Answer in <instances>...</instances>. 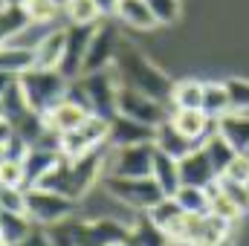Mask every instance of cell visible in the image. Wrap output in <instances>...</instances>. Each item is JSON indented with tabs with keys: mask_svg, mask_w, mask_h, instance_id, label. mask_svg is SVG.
I'll return each instance as SVG.
<instances>
[{
	"mask_svg": "<svg viewBox=\"0 0 249 246\" xmlns=\"http://www.w3.org/2000/svg\"><path fill=\"white\" fill-rule=\"evenodd\" d=\"M110 70H113L119 87L139 90V93H145L151 99H160V102H171L174 81L160 67H154L133 44L119 41V50H116V58H113V67Z\"/></svg>",
	"mask_w": 249,
	"mask_h": 246,
	"instance_id": "6da1fadb",
	"label": "cell"
},
{
	"mask_svg": "<svg viewBox=\"0 0 249 246\" xmlns=\"http://www.w3.org/2000/svg\"><path fill=\"white\" fill-rule=\"evenodd\" d=\"M102 154L99 151H90V154H84V157H64L47 171V177L41 180L38 185H44V188H53V191H58L64 197H70V200H81L93 185L99 183V177H102Z\"/></svg>",
	"mask_w": 249,
	"mask_h": 246,
	"instance_id": "7a4b0ae2",
	"label": "cell"
},
{
	"mask_svg": "<svg viewBox=\"0 0 249 246\" xmlns=\"http://www.w3.org/2000/svg\"><path fill=\"white\" fill-rule=\"evenodd\" d=\"M67 96L75 99L78 105H84L93 116H102L107 122L119 113V105H116L119 102V81H116L113 70L87 72V75L72 78Z\"/></svg>",
	"mask_w": 249,
	"mask_h": 246,
	"instance_id": "3957f363",
	"label": "cell"
},
{
	"mask_svg": "<svg viewBox=\"0 0 249 246\" xmlns=\"http://www.w3.org/2000/svg\"><path fill=\"white\" fill-rule=\"evenodd\" d=\"M171 244L180 246H232V223L214 214H183L168 229Z\"/></svg>",
	"mask_w": 249,
	"mask_h": 246,
	"instance_id": "277c9868",
	"label": "cell"
},
{
	"mask_svg": "<svg viewBox=\"0 0 249 246\" xmlns=\"http://www.w3.org/2000/svg\"><path fill=\"white\" fill-rule=\"evenodd\" d=\"M20 87H23V96H26L29 107L47 116L61 99H67L70 78L64 75L61 70L32 67V70H26V72L20 75Z\"/></svg>",
	"mask_w": 249,
	"mask_h": 246,
	"instance_id": "5b68a950",
	"label": "cell"
},
{
	"mask_svg": "<svg viewBox=\"0 0 249 246\" xmlns=\"http://www.w3.org/2000/svg\"><path fill=\"white\" fill-rule=\"evenodd\" d=\"M102 185L116 203H122L133 211H142V214L151 211L160 200H165L162 188L157 185L154 177H113V174H105Z\"/></svg>",
	"mask_w": 249,
	"mask_h": 246,
	"instance_id": "8992f818",
	"label": "cell"
},
{
	"mask_svg": "<svg viewBox=\"0 0 249 246\" xmlns=\"http://www.w3.org/2000/svg\"><path fill=\"white\" fill-rule=\"evenodd\" d=\"M75 209V200L64 197L53 188L29 185L26 188V214L35 226H53L58 220H67Z\"/></svg>",
	"mask_w": 249,
	"mask_h": 246,
	"instance_id": "52a82bcc",
	"label": "cell"
},
{
	"mask_svg": "<svg viewBox=\"0 0 249 246\" xmlns=\"http://www.w3.org/2000/svg\"><path fill=\"white\" fill-rule=\"evenodd\" d=\"M107 127H110L107 119L90 113L75 130L61 133V154L75 159V157H84V154H90V151H99V145L107 142Z\"/></svg>",
	"mask_w": 249,
	"mask_h": 246,
	"instance_id": "ba28073f",
	"label": "cell"
},
{
	"mask_svg": "<svg viewBox=\"0 0 249 246\" xmlns=\"http://www.w3.org/2000/svg\"><path fill=\"white\" fill-rule=\"evenodd\" d=\"M119 32L113 23L102 20L90 38V47H87V55H84V64H81V75L87 72H102V70H110L113 67V58H116V50H119Z\"/></svg>",
	"mask_w": 249,
	"mask_h": 246,
	"instance_id": "9c48e42d",
	"label": "cell"
},
{
	"mask_svg": "<svg viewBox=\"0 0 249 246\" xmlns=\"http://www.w3.org/2000/svg\"><path fill=\"white\" fill-rule=\"evenodd\" d=\"M119 113L122 116H130L136 122H145L151 127H160L162 122H168L171 110L165 107V102L160 99H151L139 90H130V87H119Z\"/></svg>",
	"mask_w": 249,
	"mask_h": 246,
	"instance_id": "30bf717a",
	"label": "cell"
},
{
	"mask_svg": "<svg viewBox=\"0 0 249 246\" xmlns=\"http://www.w3.org/2000/svg\"><path fill=\"white\" fill-rule=\"evenodd\" d=\"M154 154H157L154 142L113 148V159H110V171L107 174H113V177H151Z\"/></svg>",
	"mask_w": 249,
	"mask_h": 246,
	"instance_id": "8fae6325",
	"label": "cell"
},
{
	"mask_svg": "<svg viewBox=\"0 0 249 246\" xmlns=\"http://www.w3.org/2000/svg\"><path fill=\"white\" fill-rule=\"evenodd\" d=\"M99 23H102V20H99ZM99 23H67V26H64L67 41H64V58H61V64H58V70H61L70 81L81 75V64H84L90 38H93V32H96Z\"/></svg>",
	"mask_w": 249,
	"mask_h": 246,
	"instance_id": "7c38bea8",
	"label": "cell"
},
{
	"mask_svg": "<svg viewBox=\"0 0 249 246\" xmlns=\"http://www.w3.org/2000/svg\"><path fill=\"white\" fill-rule=\"evenodd\" d=\"M217 180H220V174H217V168L212 165V159H209V154L203 151V145L194 148L191 154H186V157L180 159V183L183 185L212 188Z\"/></svg>",
	"mask_w": 249,
	"mask_h": 246,
	"instance_id": "4fadbf2b",
	"label": "cell"
},
{
	"mask_svg": "<svg viewBox=\"0 0 249 246\" xmlns=\"http://www.w3.org/2000/svg\"><path fill=\"white\" fill-rule=\"evenodd\" d=\"M157 139V127L145 122H136L130 116H122L116 113L110 119V127H107V142L113 148H127V145H142V142H154Z\"/></svg>",
	"mask_w": 249,
	"mask_h": 246,
	"instance_id": "5bb4252c",
	"label": "cell"
},
{
	"mask_svg": "<svg viewBox=\"0 0 249 246\" xmlns=\"http://www.w3.org/2000/svg\"><path fill=\"white\" fill-rule=\"evenodd\" d=\"M168 122L174 124L177 130H183L186 136H191L194 142H200V145H203V139L214 127V119H209L203 107H174L171 116H168Z\"/></svg>",
	"mask_w": 249,
	"mask_h": 246,
	"instance_id": "9a60e30c",
	"label": "cell"
},
{
	"mask_svg": "<svg viewBox=\"0 0 249 246\" xmlns=\"http://www.w3.org/2000/svg\"><path fill=\"white\" fill-rule=\"evenodd\" d=\"M90 116V110L84 107V105H78L75 99H61L44 119H47V124L53 127V130H58V133H67V130H75L78 124L84 122Z\"/></svg>",
	"mask_w": 249,
	"mask_h": 246,
	"instance_id": "2e32d148",
	"label": "cell"
},
{
	"mask_svg": "<svg viewBox=\"0 0 249 246\" xmlns=\"http://www.w3.org/2000/svg\"><path fill=\"white\" fill-rule=\"evenodd\" d=\"M61 159V151H47V148H38V145H29V151L23 154V177H26V188L29 185H38L47 171Z\"/></svg>",
	"mask_w": 249,
	"mask_h": 246,
	"instance_id": "e0dca14e",
	"label": "cell"
},
{
	"mask_svg": "<svg viewBox=\"0 0 249 246\" xmlns=\"http://www.w3.org/2000/svg\"><path fill=\"white\" fill-rule=\"evenodd\" d=\"M151 177L157 180V185L162 188V194H165V197H174V194L180 191V185H183V183H180V159H174L171 154H165V151H160V148H157Z\"/></svg>",
	"mask_w": 249,
	"mask_h": 246,
	"instance_id": "ac0fdd59",
	"label": "cell"
},
{
	"mask_svg": "<svg viewBox=\"0 0 249 246\" xmlns=\"http://www.w3.org/2000/svg\"><path fill=\"white\" fill-rule=\"evenodd\" d=\"M217 130L223 133V139L238 151V154H249V113H235L229 110L226 116L217 119Z\"/></svg>",
	"mask_w": 249,
	"mask_h": 246,
	"instance_id": "d6986e66",
	"label": "cell"
},
{
	"mask_svg": "<svg viewBox=\"0 0 249 246\" xmlns=\"http://www.w3.org/2000/svg\"><path fill=\"white\" fill-rule=\"evenodd\" d=\"M154 145H157L160 151L171 154L174 159H183V157L191 154L194 148H200V142H194V139L186 136L183 130H177L171 122H162L160 127H157V139H154Z\"/></svg>",
	"mask_w": 249,
	"mask_h": 246,
	"instance_id": "ffe728a7",
	"label": "cell"
},
{
	"mask_svg": "<svg viewBox=\"0 0 249 246\" xmlns=\"http://www.w3.org/2000/svg\"><path fill=\"white\" fill-rule=\"evenodd\" d=\"M64 41L67 32L64 29H53L44 38H38V44L32 47L35 53V67H47V70H58V64L64 58Z\"/></svg>",
	"mask_w": 249,
	"mask_h": 246,
	"instance_id": "44dd1931",
	"label": "cell"
},
{
	"mask_svg": "<svg viewBox=\"0 0 249 246\" xmlns=\"http://www.w3.org/2000/svg\"><path fill=\"white\" fill-rule=\"evenodd\" d=\"M35 67V53L32 47H20L15 41L9 44H0V72H9V75H23L26 70Z\"/></svg>",
	"mask_w": 249,
	"mask_h": 246,
	"instance_id": "7402d4cb",
	"label": "cell"
},
{
	"mask_svg": "<svg viewBox=\"0 0 249 246\" xmlns=\"http://www.w3.org/2000/svg\"><path fill=\"white\" fill-rule=\"evenodd\" d=\"M32 229L35 223L29 220L26 211H0V241H6L9 246L23 241Z\"/></svg>",
	"mask_w": 249,
	"mask_h": 246,
	"instance_id": "603a6c76",
	"label": "cell"
},
{
	"mask_svg": "<svg viewBox=\"0 0 249 246\" xmlns=\"http://www.w3.org/2000/svg\"><path fill=\"white\" fill-rule=\"evenodd\" d=\"M116 18L122 23H127V26H133V29H151V26H157V18L151 15L148 0H119Z\"/></svg>",
	"mask_w": 249,
	"mask_h": 246,
	"instance_id": "cb8c5ba5",
	"label": "cell"
},
{
	"mask_svg": "<svg viewBox=\"0 0 249 246\" xmlns=\"http://www.w3.org/2000/svg\"><path fill=\"white\" fill-rule=\"evenodd\" d=\"M203 151L209 154V159H212V165L217 168V174H223V171L229 168V162L238 157V151L223 139V133L217 130V124H214V130L203 139Z\"/></svg>",
	"mask_w": 249,
	"mask_h": 246,
	"instance_id": "d4e9b609",
	"label": "cell"
},
{
	"mask_svg": "<svg viewBox=\"0 0 249 246\" xmlns=\"http://www.w3.org/2000/svg\"><path fill=\"white\" fill-rule=\"evenodd\" d=\"M26 26H32V20L23 6H0V44L15 41Z\"/></svg>",
	"mask_w": 249,
	"mask_h": 246,
	"instance_id": "484cf974",
	"label": "cell"
},
{
	"mask_svg": "<svg viewBox=\"0 0 249 246\" xmlns=\"http://www.w3.org/2000/svg\"><path fill=\"white\" fill-rule=\"evenodd\" d=\"M127 246H171V238L145 214L142 220H136L130 226V238H127Z\"/></svg>",
	"mask_w": 249,
	"mask_h": 246,
	"instance_id": "4316f807",
	"label": "cell"
},
{
	"mask_svg": "<svg viewBox=\"0 0 249 246\" xmlns=\"http://www.w3.org/2000/svg\"><path fill=\"white\" fill-rule=\"evenodd\" d=\"M29 110H32V107H29V102H26V96H23L20 75H18V81L9 87V93L0 99V119H3L6 124H15L18 119H23Z\"/></svg>",
	"mask_w": 249,
	"mask_h": 246,
	"instance_id": "83f0119b",
	"label": "cell"
},
{
	"mask_svg": "<svg viewBox=\"0 0 249 246\" xmlns=\"http://www.w3.org/2000/svg\"><path fill=\"white\" fill-rule=\"evenodd\" d=\"M209 214H214V217H220V220H226V223H235V220L244 214V209H241L220 185L214 183L209 188Z\"/></svg>",
	"mask_w": 249,
	"mask_h": 246,
	"instance_id": "f1b7e54d",
	"label": "cell"
},
{
	"mask_svg": "<svg viewBox=\"0 0 249 246\" xmlns=\"http://www.w3.org/2000/svg\"><path fill=\"white\" fill-rule=\"evenodd\" d=\"M61 15L70 23H99V20H105L93 0H64Z\"/></svg>",
	"mask_w": 249,
	"mask_h": 246,
	"instance_id": "f546056e",
	"label": "cell"
},
{
	"mask_svg": "<svg viewBox=\"0 0 249 246\" xmlns=\"http://www.w3.org/2000/svg\"><path fill=\"white\" fill-rule=\"evenodd\" d=\"M203 81H194V78H186V81H177L174 90H171V105L174 107H203Z\"/></svg>",
	"mask_w": 249,
	"mask_h": 246,
	"instance_id": "4dcf8cb0",
	"label": "cell"
},
{
	"mask_svg": "<svg viewBox=\"0 0 249 246\" xmlns=\"http://www.w3.org/2000/svg\"><path fill=\"white\" fill-rule=\"evenodd\" d=\"M203 110H206V116H209V119H214V122L232 110V107H229V96H226V87H223V84H206V87H203Z\"/></svg>",
	"mask_w": 249,
	"mask_h": 246,
	"instance_id": "1f68e13d",
	"label": "cell"
},
{
	"mask_svg": "<svg viewBox=\"0 0 249 246\" xmlns=\"http://www.w3.org/2000/svg\"><path fill=\"white\" fill-rule=\"evenodd\" d=\"M174 200L186 209L188 214H206V211H209V188L180 185V191L174 194Z\"/></svg>",
	"mask_w": 249,
	"mask_h": 246,
	"instance_id": "d6a6232c",
	"label": "cell"
},
{
	"mask_svg": "<svg viewBox=\"0 0 249 246\" xmlns=\"http://www.w3.org/2000/svg\"><path fill=\"white\" fill-rule=\"evenodd\" d=\"M23 9H26L32 23H53L61 15V3L58 0H26Z\"/></svg>",
	"mask_w": 249,
	"mask_h": 246,
	"instance_id": "836d02e7",
	"label": "cell"
},
{
	"mask_svg": "<svg viewBox=\"0 0 249 246\" xmlns=\"http://www.w3.org/2000/svg\"><path fill=\"white\" fill-rule=\"evenodd\" d=\"M226 96H229V107L235 113H249V81L247 78H229L223 81Z\"/></svg>",
	"mask_w": 249,
	"mask_h": 246,
	"instance_id": "e575fe53",
	"label": "cell"
},
{
	"mask_svg": "<svg viewBox=\"0 0 249 246\" xmlns=\"http://www.w3.org/2000/svg\"><path fill=\"white\" fill-rule=\"evenodd\" d=\"M0 185H18L26 188V177H23V159L18 157H0Z\"/></svg>",
	"mask_w": 249,
	"mask_h": 246,
	"instance_id": "d590c367",
	"label": "cell"
},
{
	"mask_svg": "<svg viewBox=\"0 0 249 246\" xmlns=\"http://www.w3.org/2000/svg\"><path fill=\"white\" fill-rule=\"evenodd\" d=\"M0 211H26V188L0 185Z\"/></svg>",
	"mask_w": 249,
	"mask_h": 246,
	"instance_id": "8d00e7d4",
	"label": "cell"
},
{
	"mask_svg": "<svg viewBox=\"0 0 249 246\" xmlns=\"http://www.w3.org/2000/svg\"><path fill=\"white\" fill-rule=\"evenodd\" d=\"M157 23H174L180 18V0H148Z\"/></svg>",
	"mask_w": 249,
	"mask_h": 246,
	"instance_id": "74e56055",
	"label": "cell"
},
{
	"mask_svg": "<svg viewBox=\"0 0 249 246\" xmlns=\"http://www.w3.org/2000/svg\"><path fill=\"white\" fill-rule=\"evenodd\" d=\"M220 177H226V180H235V183H249V154H238V157L229 162V168H226Z\"/></svg>",
	"mask_w": 249,
	"mask_h": 246,
	"instance_id": "f35d334b",
	"label": "cell"
},
{
	"mask_svg": "<svg viewBox=\"0 0 249 246\" xmlns=\"http://www.w3.org/2000/svg\"><path fill=\"white\" fill-rule=\"evenodd\" d=\"M217 185H220V188H223V191H226V194H229V197H232L241 209H244V211L249 209V188H247V183H235V180L220 177V180H217Z\"/></svg>",
	"mask_w": 249,
	"mask_h": 246,
	"instance_id": "ab89813d",
	"label": "cell"
},
{
	"mask_svg": "<svg viewBox=\"0 0 249 246\" xmlns=\"http://www.w3.org/2000/svg\"><path fill=\"white\" fill-rule=\"evenodd\" d=\"M15 246H53V241H50V235H47L44 226H35L23 241H18Z\"/></svg>",
	"mask_w": 249,
	"mask_h": 246,
	"instance_id": "60d3db41",
	"label": "cell"
},
{
	"mask_svg": "<svg viewBox=\"0 0 249 246\" xmlns=\"http://www.w3.org/2000/svg\"><path fill=\"white\" fill-rule=\"evenodd\" d=\"M93 3L99 6L102 18H113V15H116V9H119V0H93Z\"/></svg>",
	"mask_w": 249,
	"mask_h": 246,
	"instance_id": "b9f144b4",
	"label": "cell"
},
{
	"mask_svg": "<svg viewBox=\"0 0 249 246\" xmlns=\"http://www.w3.org/2000/svg\"><path fill=\"white\" fill-rule=\"evenodd\" d=\"M18 81V75H9V72H0V99L9 93V87Z\"/></svg>",
	"mask_w": 249,
	"mask_h": 246,
	"instance_id": "7bdbcfd3",
	"label": "cell"
},
{
	"mask_svg": "<svg viewBox=\"0 0 249 246\" xmlns=\"http://www.w3.org/2000/svg\"><path fill=\"white\" fill-rule=\"evenodd\" d=\"M6 136H9V124H6L3 119H0V145L6 142Z\"/></svg>",
	"mask_w": 249,
	"mask_h": 246,
	"instance_id": "ee69618b",
	"label": "cell"
},
{
	"mask_svg": "<svg viewBox=\"0 0 249 246\" xmlns=\"http://www.w3.org/2000/svg\"><path fill=\"white\" fill-rule=\"evenodd\" d=\"M26 0H3V6H23Z\"/></svg>",
	"mask_w": 249,
	"mask_h": 246,
	"instance_id": "f6af8a7d",
	"label": "cell"
},
{
	"mask_svg": "<svg viewBox=\"0 0 249 246\" xmlns=\"http://www.w3.org/2000/svg\"><path fill=\"white\" fill-rule=\"evenodd\" d=\"M0 246H9V244H6V241H0Z\"/></svg>",
	"mask_w": 249,
	"mask_h": 246,
	"instance_id": "bcb514c9",
	"label": "cell"
},
{
	"mask_svg": "<svg viewBox=\"0 0 249 246\" xmlns=\"http://www.w3.org/2000/svg\"><path fill=\"white\" fill-rule=\"evenodd\" d=\"M0 157H3V145H0Z\"/></svg>",
	"mask_w": 249,
	"mask_h": 246,
	"instance_id": "7dc6e473",
	"label": "cell"
},
{
	"mask_svg": "<svg viewBox=\"0 0 249 246\" xmlns=\"http://www.w3.org/2000/svg\"><path fill=\"white\" fill-rule=\"evenodd\" d=\"M58 3H64V0H58Z\"/></svg>",
	"mask_w": 249,
	"mask_h": 246,
	"instance_id": "c3c4849f",
	"label": "cell"
},
{
	"mask_svg": "<svg viewBox=\"0 0 249 246\" xmlns=\"http://www.w3.org/2000/svg\"><path fill=\"white\" fill-rule=\"evenodd\" d=\"M247 188H249V183H247Z\"/></svg>",
	"mask_w": 249,
	"mask_h": 246,
	"instance_id": "681fc988",
	"label": "cell"
}]
</instances>
